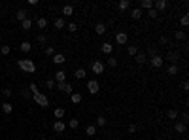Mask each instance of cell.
<instances>
[{"mask_svg": "<svg viewBox=\"0 0 189 140\" xmlns=\"http://www.w3.org/2000/svg\"><path fill=\"white\" fill-rule=\"evenodd\" d=\"M17 66L21 70L28 72V74H34V72H36V65H34V61H30V59H19L17 61Z\"/></svg>", "mask_w": 189, "mask_h": 140, "instance_id": "obj_1", "label": "cell"}, {"mask_svg": "<svg viewBox=\"0 0 189 140\" xmlns=\"http://www.w3.org/2000/svg\"><path fill=\"white\" fill-rule=\"evenodd\" d=\"M32 98L36 100V104L42 106V108H47V106H49V98L45 97V95H42V93H36V95H32Z\"/></svg>", "mask_w": 189, "mask_h": 140, "instance_id": "obj_2", "label": "cell"}, {"mask_svg": "<svg viewBox=\"0 0 189 140\" xmlns=\"http://www.w3.org/2000/svg\"><path fill=\"white\" fill-rule=\"evenodd\" d=\"M91 70H93V74L100 76L102 72H104V63H102V61H93V65H91Z\"/></svg>", "mask_w": 189, "mask_h": 140, "instance_id": "obj_3", "label": "cell"}, {"mask_svg": "<svg viewBox=\"0 0 189 140\" xmlns=\"http://www.w3.org/2000/svg\"><path fill=\"white\" fill-rule=\"evenodd\" d=\"M87 91L91 93V95H96V93L100 91L99 81H96V80H89V81H87Z\"/></svg>", "mask_w": 189, "mask_h": 140, "instance_id": "obj_4", "label": "cell"}, {"mask_svg": "<svg viewBox=\"0 0 189 140\" xmlns=\"http://www.w3.org/2000/svg\"><path fill=\"white\" fill-rule=\"evenodd\" d=\"M166 8H168V2H166V0H157V2H153V10H155L157 13H159V12H165Z\"/></svg>", "mask_w": 189, "mask_h": 140, "instance_id": "obj_5", "label": "cell"}, {"mask_svg": "<svg viewBox=\"0 0 189 140\" xmlns=\"http://www.w3.org/2000/svg\"><path fill=\"white\" fill-rule=\"evenodd\" d=\"M150 63H151L153 68H161L163 63H165V59H163L161 55H155V57H151V59H150Z\"/></svg>", "mask_w": 189, "mask_h": 140, "instance_id": "obj_6", "label": "cell"}, {"mask_svg": "<svg viewBox=\"0 0 189 140\" xmlns=\"http://www.w3.org/2000/svg\"><path fill=\"white\" fill-rule=\"evenodd\" d=\"M115 42L119 45H125L127 42H129V36H127V32H117L115 34Z\"/></svg>", "mask_w": 189, "mask_h": 140, "instance_id": "obj_7", "label": "cell"}, {"mask_svg": "<svg viewBox=\"0 0 189 140\" xmlns=\"http://www.w3.org/2000/svg\"><path fill=\"white\" fill-rule=\"evenodd\" d=\"M64 129H66V123L64 121H59V119H55V123H53V131L55 133H64Z\"/></svg>", "mask_w": 189, "mask_h": 140, "instance_id": "obj_8", "label": "cell"}, {"mask_svg": "<svg viewBox=\"0 0 189 140\" xmlns=\"http://www.w3.org/2000/svg\"><path fill=\"white\" fill-rule=\"evenodd\" d=\"M53 63H55V65H64V63H66V57H64L63 53H55V55H53Z\"/></svg>", "mask_w": 189, "mask_h": 140, "instance_id": "obj_9", "label": "cell"}, {"mask_svg": "<svg viewBox=\"0 0 189 140\" xmlns=\"http://www.w3.org/2000/svg\"><path fill=\"white\" fill-rule=\"evenodd\" d=\"M64 114H66V110H64V108L57 106V108H55V112H53V116H55V119H59V121H61V119L64 117Z\"/></svg>", "mask_w": 189, "mask_h": 140, "instance_id": "obj_10", "label": "cell"}, {"mask_svg": "<svg viewBox=\"0 0 189 140\" xmlns=\"http://www.w3.org/2000/svg\"><path fill=\"white\" fill-rule=\"evenodd\" d=\"M174 129H176V133H180V134H183L185 133V129H187V125L183 121H176V125H174Z\"/></svg>", "mask_w": 189, "mask_h": 140, "instance_id": "obj_11", "label": "cell"}, {"mask_svg": "<svg viewBox=\"0 0 189 140\" xmlns=\"http://www.w3.org/2000/svg\"><path fill=\"white\" fill-rule=\"evenodd\" d=\"M95 32L100 34V36L106 34V25H104V23H96V25H95Z\"/></svg>", "mask_w": 189, "mask_h": 140, "instance_id": "obj_12", "label": "cell"}, {"mask_svg": "<svg viewBox=\"0 0 189 140\" xmlns=\"http://www.w3.org/2000/svg\"><path fill=\"white\" fill-rule=\"evenodd\" d=\"M64 80H66V72L64 70H57V74H55V81L61 84V81H64Z\"/></svg>", "mask_w": 189, "mask_h": 140, "instance_id": "obj_13", "label": "cell"}, {"mask_svg": "<svg viewBox=\"0 0 189 140\" xmlns=\"http://www.w3.org/2000/svg\"><path fill=\"white\" fill-rule=\"evenodd\" d=\"M153 8V0H142L140 2V10H151Z\"/></svg>", "mask_w": 189, "mask_h": 140, "instance_id": "obj_14", "label": "cell"}, {"mask_svg": "<svg viewBox=\"0 0 189 140\" xmlns=\"http://www.w3.org/2000/svg\"><path fill=\"white\" fill-rule=\"evenodd\" d=\"M70 100H72V104H80V102H81V95L74 91L72 95H70Z\"/></svg>", "mask_w": 189, "mask_h": 140, "instance_id": "obj_15", "label": "cell"}, {"mask_svg": "<svg viewBox=\"0 0 189 140\" xmlns=\"http://www.w3.org/2000/svg\"><path fill=\"white\" fill-rule=\"evenodd\" d=\"M15 19H17V21H25V19H27V12H25V10H19L17 13H15Z\"/></svg>", "mask_w": 189, "mask_h": 140, "instance_id": "obj_16", "label": "cell"}, {"mask_svg": "<svg viewBox=\"0 0 189 140\" xmlns=\"http://www.w3.org/2000/svg\"><path fill=\"white\" fill-rule=\"evenodd\" d=\"M102 53H106V55H110L112 53V49H114V45H112V44H108V42H106V44H102Z\"/></svg>", "mask_w": 189, "mask_h": 140, "instance_id": "obj_17", "label": "cell"}, {"mask_svg": "<svg viewBox=\"0 0 189 140\" xmlns=\"http://www.w3.org/2000/svg\"><path fill=\"white\" fill-rule=\"evenodd\" d=\"M36 25L40 27V30H44L45 27H47V19H45V17H40V19H36Z\"/></svg>", "mask_w": 189, "mask_h": 140, "instance_id": "obj_18", "label": "cell"}, {"mask_svg": "<svg viewBox=\"0 0 189 140\" xmlns=\"http://www.w3.org/2000/svg\"><path fill=\"white\" fill-rule=\"evenodd\" d=\"M134 61H136L138 65H144V63H146V53H136V55H134Z\"/></svg>", "mask_w": 189, "mask_h": 140, "instance_id": "obj_19", "label": "cell"}, {"mask_svg": "<svg viewBox=\"0 0 189 140\" xmlns=\"http://www.w3.org/2000/svg\"><path fill=\"white\" fill-rule=\"evenodd\" d=\"M74 76L78 78V80H83V78L87 76V72H85V68H78V70L74 72Z\"/></svg>", "mask_w": 189, "mask_h": 140, "instance_id": "obj_20", "label": "cell"}, {"mask_svg": "<svg viewBox=\"0 0 189 140\" xmlns=\"http://www.w3.org/2000/svg\"><path fill=\"white\" fill-rule=\"evenodd\" d=\"M129 6H131V2H129V0H121V2L117 4V8H119L121 12H125V10H129Z\"/></svg>", "mask_w": 189, "mask_h": 140, "instance_id": "obj_21", "label": "cell"}, {"mask_svg": "<svg viewBox=\"0 0 189 140\" xmlns=\"http://www.w3.org/2000/svg\"><path fill=\"white\" fill-rule=\"evenodd\" d=\"M85 134H87V136H95V134H96V127H95V125H87Z\"/></svg>", "mask_w": 189, "mask_h": 140, "instance_id": "obj_22", "label": "cell"}, {"mask_svg": "<svg viewBox=\"0 0 189 140\" xmlns=\"http://www.w3.org/2000/svg\"><path fill=\"white\" fill-rule=\"evenodd\" d=\"M64 27H66V23H64V19H63V17L55 19V29H59V30H61V29H64Z\"/></svg>", "mask_w": 189, "mask_h": 140, "instance_id": "obj_23", "label": "cell"}, {"mask_svg": "<svg viewBox=\"0 0 189 140\" xmlns=\"http://www.w3.org/2000/svg\"><path fill=\"white\" fill-rule=\"evenodd\" d=\"M19 49H21V51H23V53H28V51H30V49H32V45H30L28 42H23L21 45H19Z\"/></svg>", "mask_w": 189, "mask_h": 140, "instance_id": "obj_24", "label": "cell"}, {"mask_svg": "<svg viewBox=\"0 0 189 140\" xmlns=\"http://www.w3.org/2000/svg\"><path fill=\"white\" fill-rule=\"evenodd\" d=\"M74 13V6H70V4H66L63 8V15H72Z\"/></svg>", "mask_w": 189, "mask_h": 140, "instance_id": "obj_25", "label": "cell"}, {"mask_svg": "<svg viewBox=\"0 0 189 140\" xmlns=\"http://www.w3.org/2000/svg\"><path fill=\"white\" fill-rule=\"evenodd\" d=\"M66 127H70V129L74 131V129H78V127H80V121H78V119H70V121L66 123Z\"/></svg>", "mask_w": 189, "mask_h": 140, "instance_id": "obj_26", "label": "cell"}, {"mask_svg": "<svg viewBox=\"0 0 189 140\" xmlns=\"http://www.w3.org/2000/svg\"><path fill=\"white\" fill-rule=\"evenodd\" d=\"M21 27H23V30H28L30 27H32V19H28V17H27V19H25V21L21 23Z\"/></svg>", "mask_w": 189, "mask_h": 140, "instance_id": "obj_27", "label": "cell"}, {"mask_svg": "<svg viewBox=\"0 0 189 140\" xmlns=\"http://www.w3.org/2000/svg\"><path fill=\"white\" fill-rule=\"evenodd\" d=\"M12 110H13V106L9 104V102H4V104H2V112L4 114H12Z\"/></svg>", "mask_w": 189, "mask_h": 140, "instance_id": "obj_28", "label": "cell"}, {"mask_svg": "<svg viewBox=\"0 0 189 140\" xmlns=\"http://www.w3.org/2000/svg\"><path fill=\"white\" fill-rule=\"evenodd\" d=\"M127 53H129L131 57H134L136 53H138V48H136V45H129V48H127Z\"/></svg>", "mask_w": 189, "mask_h": 140, "instance_id": "obj_29", "label": "cell"}, {"mask_svg": "<svg viewBox=\"0 0 189 140\" xmlns=\"http://www.w3.org/2000/svg\"><path fill=\"white\" fill-rule=\"evenodd\" d=\"M131 15H132V19H140V17H142V10H140V8H134Z\"/></svg>", "mask_w": 189, "mask_h": 140, "instance_id": "obj_30", "label": "cell"}, {"mask_svg": "<svg viewBox=\"0 0 189 140\" xmlns=\"http://www.w3.org/2000/svg\"><path fill=\"white\" fill-rule=\"evenodd\" d=\"M166 72H168V76H176V74H178V66H176V65H170Z\"/></svg>", "mask_w": 189, "mask_h": 140, "instance_id": "obj_31", "label": "cell"}, {"mask_svg": "<svg viewBox=\"0 0 189 140\" xmlns=\"http://www.w3.org/2000/svg\"><path fill=\"white\" fill-rule=\"evenodd\" d=\"M166 59H168V61H170V63H172V65H174V63H176V61H178V55L174 53V51H170V53H168V55H166Z\"/></svg>", "mask_w": 189, "mask_h": 140, "instance_id": "obj_32", "label": "cell"}, {"mask_svg": "<svg viewBox=\"0 0 189 140\" xmlns=\"http://www.w3.org/2000/svg\"><path fill=\"white\" fill-rule=\"evenodd\" d=\"M106 123H108V121H106L104 116H99V117H96V125H99V127H104Z\"/></svg>", "mask_w": 189, "mask_h": 140, "instance_id": "obj_33", "label": "cell"}, {"mask_svg": "<svg viewBox=\"0 0 189 140\" xmlns=\"http://www.w3.org/2000/svg\"><path fill=\"white\" fill-rule=\"evenodd\" d=\"M166 116H168V119H178V110H168Z\"/></svg>", "mask_w": 189, "mask_h": 140, "instance_id": "obj_34", "label": "cell"}, {"mask_svg": "<svg viewBox=\"0 0 189 140\" xmlns=\"http://www.w3.org/2000/svg\"><path fill=\"white\" fill-rule=\"evenodd\" d=\"M176 40H185V30H176Z\"/></svg>", "mask_w": 189, "mask_h": 140, "instance_id": "obj_35", "label": "cell"}, {"mask_svg": "<svg viewBox=\"0 0 189 140\" xmlns=\"http://www.w3.org/2000/svg\"><path fill=\"white\" fill-rule=\"evenodd\" d=\"M28 91H30V95H36V93H40L36 84H30V85H28Z\"/></svg>", "mask_w": 189, "mask_h": 140, "instance_id": "obj_36", "label": "cell"}, {"mask_svg": "<svg viewBox=\"0 0 189 140\" xmlns=\"http://www.w3.org/2000/svg\"><path fill=\"white\" fill-rule=\"evenodd\" d=\"M180 23H182V27H183V29H185V27H187V25H189V17H187V13H185V15H182V19H180Z\"/></svg>", "mask_w": 189, "mask_h": 140, "instance_id": "obj_37", "label": "cell"}, {"mask_svg": "<svg viewBox=\"0 0 189 140\" xmlns=\"http://www.w3.org/2000/svg\"><path fill=\"white\" fill-rule=\"evenodd\" d=\"M108 66H112V68L117 66V59H115V57H108Z\"/></svg>", "mask_w": 189, "mask_h": 140, "instance_id": "obj_38", "label": "cell"}, {"mask_svg": "<svg viewBox=\"0 0 189 140\" xmlns=\"http://www.w3.org/2000/svg\"><path fill=\"white\" fill-rule=\"evenodd\" d=\"M147 15H150L151 19H157V17H159V13H157V12H155V10H153V8H151V10H147Z\"/></svg>", "mask_w": 189, "mask_h": 140, "instance_id": "obj_39", "label": "cell"}, {"mask_svg": "<svg viewBox=\"0 0 189 140\" xmlns=\"http://www.w3.org/2000/svg\"><path fill=\"white\" fill-rule=\"evenodd\" d=\"M9 51H12L9 45H2V48H0V53H2V55H9Z\"/></svg>", "mask_w": 189, "mask_h": 140, "instance_id": "obj_40", "label": "cell"}, {"mask_svg": "<svg viewBox=\"0 0 189 140\" xmlns=\"http://www.w3.org/2000/svg\"><path fill=\"white\" fill-rule=\"evenodd\" d=\"M45 55H49V57H53L55 55V49L51 48V45H47V48H45Z\"/></svg>", "mask_w": 189, "mask_h": 140, "instance_id": "obj_41", "label": "cell"}, {"mask_svg": "<svg viewBox=\"0 0 189 140\" xmlns=\"http://www.w3.org/2000/svg\"><path fill=\"white\" fill-rule=\"evenodd\" d=\"M68 30H70V32H76V30H78V25H76V23H68Z\"/></svg>", "mask_w": 189, "mask_h": 140, "instance_id": "obj_42", "label": "cell"}, {"mask_svg": "<svg viewBox=\"0 0 189 140\" xmlns=\"http://www.w3.org/2000/svg\"><path fill=\"white\" fill-rule=\"evenodd\" d=\"M45 87H47V89H53V87H55V80H47V81H45Z\"/></svg>", "mask_w": 189, "mask_h": 140, "instance_id": "obj_43", "label": "cell"}, {"mask_svg": "<svg viewBox=\"0 0 189 140\" xmlns=\"http://www.w3.org/2000/svg\"><path fill=\"white\" fill-rule=\"evenodd\" d=\"M147 55H150V57H155V55H159V53H157L155 48H150V49H147Z\"/></svg>", "mask_w": 189, "mask_h": 140, "instance_id": "obj_44", "label": "cell"}, {"mask_svg": "<svg viewBox=\"0 0 189 140\" xmlns=\"http://www.w3.org/2000/svg\"><path fill=\"white\" fill-rule=\"evenodd\" d=\"M66 89V81H61V84H57V91H64Z\"/></svg>", "mask_w": 189, "mask_h": 140, "instance_id": "obj_45", "label": "cell"}, {"mask_svg": "<svg viewBox=\"0 0 189 140\" xmlns=\"http://www.w3.org/2000/svg\"><path fill=\"white\" fill-rule=\"evenodd\" d=\"M159 42L163 44V45H168V42H170V40H168V36H161V40Z\"/></svg>", "mask_w": 189, "mask_h": 140, "instance_id": "obj_46", "label": "cell"}, {"mask_svg": "<svg viewBox=\"0 0 189 140\" xmlns=\"http://www.w3.org/2000/svg\"><path fill=\"white\" fill-rule=\"evenodd\" d=\"M2 95H4V98H9V97H12V89H4Z\"/></svg>", "mask_w": 189, "mask_h": 140, "instance_id": "obj_47", "label": "cell"}, {"mask_svg": "<svg viewBox=\"0 0 189 140\" xmlns=\"http://www.w3.org/2000/svg\"><path fill=\"white\" fill-rule=\"evenodd\" d=\"M64 93H68V95H72V85H68V84H66V89H64Z\"/></svg>", "mask_w": 189, "mask_h": 140, "instance_id": "obj_48", "label": "cell"}, {"mask_svg": "<svg viewBox=\"0 0 189 140\" xmlns=\"http://www.w3.org/2000/svg\"><path fill=\"white\" fill-rule=\"evenodd\" d=\"M182 119H183V123H187V119H189V114H187V112H183V114H182Z\"/></svg>", "mask_w": 189, "mask_h": 140, "instance_id": "obj_49", "label": "cell"}, {"mask_svg": "<svg viewBox=\"0 0 189 140\" xmlns=\"http://www.w3.org/2000/svg\"><path fill=\"white\" fill-rule=\"evenodd\" d=\"M136 129H138V127H136L134 123H132V125H129V133H136Z\"/></svg>", "mask_w": 189, "mask_h": 140, "instance_id": "obj_50", "label": "cell"}, {"mask_svg": "<svg viewBox=\"0 0 189 140\" xmlns=\"http://www.w3.org/2000/svg\"><path fill=\"white\" fill-rule=\"evenodd\" d=\"M38 42H40V44H45V36H44V34L38 36Z\"/></svg>", "mask_w": 189, "mask_h": 140, "instance_id": "obj_51", "label": "cell"}, {"mask_svg": "<svg viewBox=\"0 0 189 140\" xmlns=\"http://www.w3.org/2000/svg\"><path fill=\"white\" fill-rule=\"evenodd\" d=\"M21 95H23V98H28V97H30V91H27V89H25V91L21 93Z\"/></svg>", "mask_w": 189, "mask_h": 140, "instance_id": "obj_52", "label": "cell"}, {"mask_svg": "<svg viewBox=\"0 0 189 140\" xmlns=\"http://www.w3.org/2000/svg\"><path fill=\"white\" fill-rule=\"evenodd\" d=\"M182 87H183V91H187V89H189V84H187V81H183Z\"/></svg>", "mask_w": 189, "mask_h": 140, "instance_id": "obj_53", "label": "cell"}, {"mask_svg": "<svg viewBox=\"0 0 189 140\" xmlns=\"http://www.w3.org/2000/svg\"><path fill=\"white\" fill-rule=\"evenodd\" d=\"M40 140H47V138H44V136H42V138H40Z\"/></svg>", "mask_w": 189, "mask_h": 140, "instance_id": "obj_54", "label": "cell"}, {"mask_svg": "<svg viewBox=\"0 0 189 140\" xmlns=\"http://www.w3.org/2000/svg\"><path fill=\"white\" fill-rule=\"evenodd\" d=\"M0 8H2V2H0Z\"/></svg>", "mask_w": 189, "mask_h": 140, "instance_id": "obj_55", "label": "cell"}]
</instances>
